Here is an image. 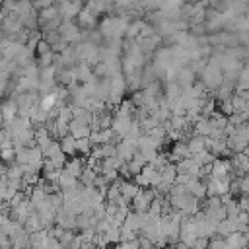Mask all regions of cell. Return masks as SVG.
Here are the masks:
<instances>
[{
	"mask_svg": "<svg viewBox=\"0 0 249 249\" xmlns=\"http://www.w3.org/2000/svg\"><path fill=\"white\" fill-rule=\"evenodd\" d=\"M126 21L121 18V16H115V14H109L105 16L101 21H97V31L99 35L103 37V41H121L124 37V31H126Z\"/></svg>",
	"mask_w": 249,
	"mask_h": 249,
	"instance_id": "obj_1",
	"label": "cell"
},
{
	"mask_svg": "<svg viewBox=\"0 0 249 249\" xmlns=\"http://www.w3.org/2000/svg\"><path fill=\"white\" fill-rule=\"evenodd\" d=\"M74 49V54H76V60L78 62H84V64H89L93 68V64L99 62V45H93L89 41H78L72 45Z\"/></svg>",
	"mask_w": 249,
	"mask_h": 249,
	"instance_id": "obj_2",
	"label": "cell"
},
{
	"mask_svg": "<svg viewBox=\"0 0 249 249\" xmlns=\"http://www.w3.org/2000/svg\"><path fill=\"white\" fill-rule=\"evenodd\" d=\"M200 84L204 86V89L206 91H214L222 82H224V74H222V68L220 66H216V64H210V62H206V66L200 70Z\"/></svg>",
	"mask_w": 249,
	"mask_h": 249,
	"instance_id": "obj_3",
	"label": "cell"
},
{
	"mask_svg": "<svg viewBox=\"0 0 249 249\" xmlns=\"http://www.w3.org/2000/svg\"><path fill=\"white\" fill-rule=\"evenodd\" d=\"M37 21H39V29H58V25L62 23V18H60V14H58L56 4L39 10Z\"/></svg>",
	"mask_w": 249,
	"mask_h": 249,
	"instance_id": "obj_4",
	"label": "cell"
},
{
	"mask_svg": "<svg viewBox=\"0 0 249 249\" xmlns=\"http://www.w3.org/2000/svg\"><path fill=\"white\" fill-rule=\"evenodd\" d=\"M58 33H60V41L64 45H74V43L82 41V29L78 27V23L74 19H64L58 25Z\"/></svg>",
	"mask_w": 249,
	"mask_h": 249,
	"instance_id": "obj_5",
	"label": "cell"
},
{
	"mask_svg": "<svg viewBox=\"0 0 249 249\" xmlns=\"http://www.w3.org/2000/svg\"><path fill=\"white\" fill-rule=\"evenodd\" d=\"M74 21L78 23V27H80V29L89 31V29H95V27H97L99 14H97L89 4H86V2H84L82 10L78 12V16H76V19H74Z\"/></svg>",
	"mask_w": 249,
	"mask_h": 249,
	"instance_id": "obj_6",
	"label": "cell"
},
{
	"mask_svg": "<svg viewBox=\"0 0 249 249\" xmlns=\"http://www.w3.org/2000/svg\"><path fill=\"white\" fill-rule=\"evenodd\" d=\"M154 196H156V191L152 187H138L136 195L132 196V200L128 204H132V210L134 212H146L148 206H150V202L154 200Z\"/></svg>",
	"mask_w": 249,
	"mask_h": 249,
	"instance_id": "obj_7",
	"label": "cell"
},
{
	"mask_svg": "<svg viewBox=\"0 0 249 249\" xmlns=\"http://www.w3.org/2000/svg\"><path fill=\"white\" fill-rule=\"evenodd\" d=\"M134 41H136V45H138L140 53H142L146 58H150V56L160 49V45H161V37H160L158 33L148 35V37H136Z\"/></svg>",
	"mask_w": 249,
	"mask_h": 249,
	"instance_id": "obj_8",
	"label": "cell"
},
{
	"mask_svg": "<svg viewBox=\"0 0 249 249\" xmlns=\"http://www.w3.org/2000/svg\"><path fill=\"white\" fill-rule=\"evenodd\" d=\"M82 6H84V0H58V4H56L62 21L64 19H76Z\"/></svg>",
	"mask_w": 249,
	"mask_h": 249,
	"instance_id": "obj_9",
	"label": "cell"
},
{
	"mask_svg": "<svg viewBox=\"0 0 249 249\" xmlns=\"http://www.w3.org/2000/svg\"><path fill=\"white\" fill-rule=\"evenodd\" d=\"M208 175L218 177V179H231V167H230V160L228 158H214V161L210 163V171Z\"/></svg>",
	"mask_w": 249,
	"mask_h": 249,
	"instance_id": "obj_10",
	"label": "cell"
},
{
	"mask_svg": "<svg viewBox=\"0 0 249 249\" xmlns=\"http://www.w3.org/2000/svg\"><path fill=\"white\" fill-rule=\"evenodd\" d=\"M132 123H134V119H132V117H123V115H115V113H113V121H111V130H113V132H115L117 136L124 138V136L128 134V130H130Z\"/></svg>",
	"mask_w": 249,
	"mask_h": 249,
	"instance_id": "obj_11",
	"label": "cell"
},
{
	"mask_svg": "<svg viewBox=\"0 0 249 249\" xmlns=\"http://www.w3.org/2000/svg\"><path fill=\"white\" fill-rule=\"evenodd\" d=\"M191 154H189V150H187V144H185V140H173V144H171V148H169V152H167V160L171 161V163H177V161H181V160H185V158H189Z\"/></svg>",
	"mask_w": 249,
	"mask_h": 249,
	"instance_id": "obj_12",
	"label": "cell"
},
{
	"mask_svg": "<svg viewBox=\"0 0 249 249\" xmlns=\"http://www.w3.org/2000/svg\"><path fill=\"white\" fill-rule=\"evenodd\" d=\"M89 124L86 121H80V119H70L68 123V134H72L74 138H88L89 136Z\"/></svg>",
	"mask_w": 249,
	"mask_h": 249,
	"instance_id": "obj_13",
	"label": "cell"
},
{
	"mask_svg": "<svg viewBox=\"0 0 249 249\" xmlns=\"http://www.w3.org/2000/svg\"><path fill=\"white\" fill-rule=\"evenodd\" d=\"M84 165H86V160L84 158H80L78 154L76 156H70V158H66V161H64V171H68L70 175H74L76 179L80 177V173H82V169H84Z\"/></svg>",
	"mask_w": 249,
	"mask_h": 249,
	"instance_id": "obj_14",
	"label": "cell"
},
{
	"mask_svg": "<svg viewBox=\"0 0 249 249\" xmlns=\"http://www.w3.org/2000/svg\"><path fill=\"white\" fill-rule=\"evenodd\" d=\"M185 189H187V193H189V195H193V196H195V198H198V200H202V198L206 196L204 181H202V179H198V177H191V179H189V183L185 185Z\"/></svg>",
	"mask_w": 249,
	"mask_h": 249,
	"instance_id": "obj_15",
	"label": "cell"
},
{
	"mask_svg": "<svg viewBox=\"0 0 249 249\" xmlns=\"http://www.w3.org/2000/svg\"><path fill=\"white\" fill-rule=\"evenodd\" d=\"M195 80H196V74H195L189 66H179L177 76H175V82L181 86V89H185V88L193 86V82H195Z\"/></svg>",
	"mask_w": 249,
	"mask_h": 249,
	"instance_id": "obj_16",
	"label": "cell"
},
{
	"mask_svg": "<svg viewBox=\"0 0 249 249\" xmlns=\"http://www.w3.org/2000/svg\"><path fill=\"white\" fill-rule=\"evenodd\" d=\"M226 249H245L247 247V235L241 231H231L230 235L224 237Z\"/></svg>",
	"mask_w": 249,
	"mask_h": 249,
	"instance_id": "obj_17",
	"label": "cell"
},
{
	"mask_svg": "<svg viewBox=\"0 0 249 249\" xmlns=\"http://www.w3.org/2000/svg\"><path fill=\"white\" fill-rule=\"evenodd\" d=\"M136 191H138V185H136L132 179H121V177H119V193H121V196H123L126 202L132 200V196L136 195Z\"/></svg>",
	"mask_w": 249,
	"mask_h": 249,
	"instance_id": "obj_18",
	"label": "cell"
},
{
	"mask_svg": "<svg viewBox=\"0 0 249 249\" xmlns=\"http://www.w3.org/2000/svg\"><path fill=\"white\" fill-rule=\"evenodd\" d=\"M74 70H76V80H78V84H86V82H89V80H95L93 68H91L89 64L78 62V64L74 66Z\"/></svg>",
	"mask_w": 249,
	"mask_h": 249,
	"instance_id": "obj_19",
	"label": "cell"
},
{
	"mask_svg": "<svg viewBox=\"0 0 249 249\" xmlns=\"http://www.w3.org/2000/svg\"><path fill=\"white\" fill-rule=\"evenodd\" d=\"M204 140H206V136H200V134H191V136L185 140L189 154H198V152L206 150V144H204Z\"/></svg>",
	"mask_w": 249,
	"mask_h": 249,
	"instance_id": "obj_20",
	"label": "cell"
},
{
	"mask_svg": "<svg viewBox=\"0 0 249 249\" xmlns=\"http://www.w3.org/2000/svg\"><path fill=\"white\" fill-rule=\"evenodd\" d=\"M0 115H2V121H4V123L12 121V119L18 115V105H16L10 97L4 99V101H0Z\"/></svg>",
	"mask_w": 249,
	"mask_h": 249,
	"instance_id": "obj_21",
	"label": "cell"
},
{
	"mask_svg": "<svg viewBox=\"0 0 249 249\" xmlns=\"http://www.w3.org/2000/svg\"><path fill=\"white\" fill-rule=\"evenodd\" d=\"M86 4H89L97 14H113L115 8V0H86Z\"/></svg>",
	"mask_w": 249,
	"mask_h": 249,
	"instance_id": "obj_22",
	"label": "cell"
},
{
	"mask_svg": "<svg viewBox=\"0 0 249 249\" xmlns=\"http://www.w3.org/2000/svg\"><path fill=\"white\" fill-rule=\"evenodd\" d=\"M78 183H80V181H78L74 175H70L68 171L60 169V173H58V187H60V191L74 189V187H78Z\"/></svg>",
	"mask_w": 249,
	"mask_h": 249,
	"instance_id": "obj_23",
	"label": "cell"
},
{
	"mask_svg": "<svg viewBox=\"0 0 249 249\" xmlns=\"http://www.w3.org/2000/svg\"><path fill=\"white\" fill-rule=\"evenodd\" d=\"M58 144H60L62 154H66L68 158H70V156H76V138H74L72 134H66V136L58 138Z\"/></svg>",
	"mask_w": 249,
	"mask_h": 249,
	"instance_id": "obj_24",
	"label": "cell"
},
{
	"mask_svg": "<svg viewBox=\"0 0 249 249\" xmlns=\"http://www.w3.org/2000/svg\"><path fill=\"white\" fill-rule=\"evenodd\" d=\"M95 175H97V169H95V167L84 165V169H82V173H80L78 181H80V185H84V187H93Z\"/></svg>",
	"mask_w": 249,
	"mask_h": 249,
	"instance_id": "obj_25",
	"label": "cell"
},
{
	"mask_svg": "<svg viewBox=\"0 0 249 249\" xmlns=\"http://www.w3.org/2000/svg\"><path fill=\"white\" fill-rule=\"evenodd\" d=\"M23 228H25V231H27V233H33V231L43 230V228H41L39 214H37L35 210H31V212H29V216H27V218H25V222H23Z\"/></svg>",
	"mask_w": 249,
	"mask_h": 249,
	"instance_id": "obj_26",
	"label": "cell"
},
{
	"mask_svg": "<svg viewBox=\"0 0 249 249\" xmlns=\"http://www.w3.org/2000/svg\"><path fill=\"white\" fill-rule=\"evenodd\" d=\"M41 41H45L49 47H54V45L62 43L58 29H41Z\"/></svg>",
	"mask_w": 249,
	"mask_h": 249,
	"instance_id": "obj_27",
	"label": "cell"
},
{
	"mask_svg": "<svg viewBox=\"0 0 249 249\" xmlns=\"http://www.w3.org/2000/svg\"><path fill=\"white\" fill-rule=\"evenodd\" d=\"M210 132V124H208V117H198L193 123V134H200V136H208Z\"/></svg>",
	"mask_w": 249,
	"mask_h": 249,
	"instance_id": "obj_28",
	"label": "cell"
},
{
	"mask_svg": "<svg viewBox=\"0 0 249 249\" xmlns=\"http://www.w3.org/2000/svg\"><path fill=\"white\" fill-rule=\"evenodd\" d=\"M191 158H193V161L196 163V165H210L212 161H214V154H210L208 150H202V152H198V154H191Z\"/></svg>",
	"mask_w": 249,
	"mask_h": 249,
	"instance_id": "obj_29",
	"label": "cell"
},
{
	"mask_svg": "<svg viewBox=\"0 0 249 249\" xmlns=\"http://www.w3.org/2000/svg\"><path fill=\"white\" fill-rule=\"evenodd\" d=\"M175 175H177V169H175V163H165L161 169H160V177L163 183H173L175 181Z\"/></svg>",
	"mask_w": 249,
	"mask_h": 249,
	"instance_id": "obj_30",
	"label": "cell"
},
{
	"mask_svg": "<svg viewBox=\"0 0 249 249\" xmlns=\"http://www.w3.org/2000/svg\"><path fill=\"white\" fill-rule=\"evenodd\" d=\"M103 239H105L107 245L119 243V228H117V226H109V228L103 231Z\"/></svg>",
	"mask_w": 249,
	"mask_h": 249,
	"instance_id": "obj_31",
	"label": "cell"
},
{
	"mask_svg": "<svg viewBox=\"0 0 249 249\" xmlns=\"http://www.w3.org/2000/svg\"><path fill=\"white\" fill-rule=\"evenodd\" d=\"M74 235H76V231L74 230H62L60 233H58V243L62 245V247H68L70 243H72V239H74Z\"/></svg>",
	"mask_w": 249,
	"mask_h": 249,
	"instance_id": "obj_32",
	"label": "cell"
},
{
	"mask_svg": "<svg viewBox=\"0 0 249 249\" xmlns=\"http://www.w3.org/2000/svg\"><path fill=\"white\" fill-rule=\"evenodd\" d=\"M14 158H16V150L12 146H4L0 148V160L8 165V163H14Z\"/></svg>",
	"mask_w": 249,
	"mask_h": 249,
	"instance_id": "obj_33",
	"label": "cell"
},
{
	"mask_svg": "<svg viewBox=\"0 0 249 249\" xmlns=\"http://www.w3.org/2000/svg\"><path fill=\"white\" fill-rule=\"evenodd\" d=\"M206 249H226V241H224V237H220V235H210L208 237V245H206Z\"/></svg>",
	"mask_w": 249,
	"mask_h": 249,
	"instance_id": "obj_34",
	"label": "cell"
},
{
	"mask_svg": "<svg viewBox=\"0 0 249 249\" xmlns=\"http://www.w3.org/2000/svg\"><path fill=\"white\" fill-rule=\"evenodd\" d=\"M91 144L88 138H76V154H89Z\"/></svg>",
	"mask_w": 249,
	"mask_h": 249,
	"instance_id": "obj_35",
	"label": "cell"
},
{
	"mask_svg": "<svg viewBox=\"0 0 249 249\" xmlns=\"http://www.w3.org/2000/svg\"><path fill=\"white\" fill-rule=\"evenodd\" d=\"M10 74L8 72H0V97L8 93V88H10Z\"/></svg>",
	"mask_w": 249,
	"mask_h": 249,
	"instance_id": "obj_36",
	"label": "cell"
},
{
	"mask_svg": "<svg viewBox=\"0 0 249 249\" xmlns=\"http://www.w3.org/2000/svg\"><path fill=\"white\" fill-rule=\"evenodd\" d=\"M136 243H138V247H140V249H154V243H152L148 237L140 235V233H138V237H136Z\"/></svg>",
	"mask_w": 249,
	"mask_h": 249,
	"instance_id": "obj_37",
	"label": "cell"
},
{
	"mask_svg": "<svg viewBox=\"0 0 249 249\" xmlns=\"http://www.w3.org/2000/svg\"><path fill=\"white\" fill-rule=\"evenodd\" d=\"M247 191H249V179H247V175H241L239 177V195H247Z\"/></svg>",
	"mask_w": 249,
	"mask_h": 249,
	"instance_id": "obj_38",
	"label": "cell"
},
{
	"mask_svg": "<svg viewBox=\"0 0 249 249\" xmlns=\"http://www.w3.org/2000/svg\"><path fill=\"white\" fill-rule=\"evenodd\" d=\"M31 4H33L35 10H43V8H47V6H53L54 0H31Z\"/></svg>",
	"mask_w": 249,
	"mask_h": 249,
	"instance_id": "obj_39",
	"label": "cell"
},
{
	"mask_svg": "<svg viewBox=\"0 0 249 249\" xmlns=\"http://www.w3.org/2000/svg\"><path fill=\"white\" fill-rule=\"evenodd\" d=\"M173 247H175V249H189V247H187L185 243H181V241H177V243H175Z\"/></svg>",
	"mask_w": 249,
	"mask_h": 249,
	"instance_id": "obj_40",
	"label": "cell"
},
{
	"mask_svg": "<svg viewBox=\"0 0 249 249\" xmlns=\"http://www.w3.org/2000/svg\"><path fill=\"white\" fill-rule=\"evenodd\" d=\"M4 18H6V14H4V10H2V8H0V23H2V21H4Z\"/></svg>",
	"mask_w": 249,
	"mask_h": 249,
	"instance_id": "obj_41",
	"label": "cell"
},
{
	"mask_svg": "<svg viewBox=\"0 0 249 249\" xmlns=\"http://www.w3.org/2000/svg\"><path fill=\"white\" fill-rule=\"evenodd\" d=\"M97 249H113L111 245H105V247H97Z\"/></svg>",
	"mask_w": 249,
	"mask_h": 249,
	"instance_id": "obj_42",
	"label": "cell"
},
{
	"mask_svg": "<svg viewBox=\"0 0 249 249\" xmlns=\"http://www.w3.org/2000/svg\"><path fill=\"white\" fill-rule=\"evenodd\" d=\"M189 249H200V247H196V245H193V247H189Z\"/></svg>",
	"mask_w": 249,
	"mask_h": 249,
	"instance_id": "obj_43",
	"label": "cell"
},
{
	"mask_svg": "<svg viewBox=\"0 0 249 249\" xmlns=\"http://www.w3.org/2000/svg\"><path fill=\"white\" fill-rule=\"evenodd\" d=\"M0 4H2V0H0Z\"/></svg>",
	"mask_w": 249,
	"mask_h": 249,
	"instance_id": "obj_44",
	"label": "cell"
},
{
	"mask_svg": "<svg viewBox=\"0 0 249 249\" xmlns=\"http://www.w3.org/2000/svg\"><path fill=\"white\" fill-rule=\"evenodd\" d=\"M54 2H58V0H54Z\"/></svg>",
	"mask_w": 249,
	"mask_h": 249,
	"instance_id": "obj_45",
	"label": "cell"
}]
</instances>
